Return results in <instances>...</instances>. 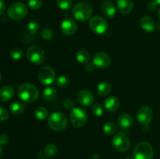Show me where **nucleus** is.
<instances>
[{"mask_svg": "<svg viewBox=\"0 0 160 159\" xmlns=\"http://www.w3.org/2000/svg\"><path fill=\"white\" fill-rule=\"evenodd\" d=\"M9 141V137L6 134L0 135V145H5Z\"/></svg>", "mask_w": 160, "mask_h": 159, "instance_id": "38", "label": "nucleus"}, {"mask_svg": "<svg viewBox=\"0 0 160 159\" xmlns=\"http://www.w3.org/2000/svg\"><path fill=\"white\" fill-rule=\"evenodd\" d=\"M110 57L105 52H98L94 56L93 64L98 68H107L110 65Z\"/></svg>", "mask_w": 160, "mask_h": 159, "instance_id": "12", "label": "nucleus"}, {"mask_svg": "<svg viewBox=\"0 0 160 159\" xmlns=\"http://www.w3.org/2000/svg\"><path fill=\"white\" fill-rule=\"evenodd\" d=\"M57 147L54 143H48L45 146V149H44V154L45 157H48V158H52L56 154H57Z\"/></svg>", "mask_w": 160, "mask_h": 159, "instance_id": "24", "label": "nucleus"}, {"mask_svg": "<svg viewBox=\"0 0 160 159\" xmlns=\"http://www.w3.org/2000/svg\"><path fill=\"white\" fill-rule=\"evenodd\" d=\"M92 113L96 117L102 116L103 113L102 107L99 104H95L92 107Z\"/></svg>", "mask_w": 160, "mask_h": 159, "instance_id": "33", "label": "nucleus"}, {"mask_svg": "<svg viewBox=\"0 0 160 159\" xmlns=\"http://www.w3.org/2000/svg\"><path fill=\"white\" fill-rule=\"evenodd\" d=\"M153 117V111L148 106H143L138 110L137 118L141 125L146 126L150 123Z\"/></svg>", "mask_w": 160, "mask_h": 159, "instance_id": "11", "label": "nucleus"}, {"mask_svg": "<svg viewBox=\"0 0 160 159\" xmlns=\"http://www.w3.org/2000/svg\"><path fill=\"white\" fill-rule=\"evenodd\" d=\"M9 114L7 109L0 106V122H5L9 118Z\"/></svg>", "mask_w": 160, "mask_h": 159, "instance_id": "34", "label": "nucleus"}, {"mask_svg": "<svg viewBox=\"0 0 160 159\" xmlns=\"http://www.w3.org/2000/svg\"><path fill=\"white\" fill-rule=\"evenodd\" d=\"M125 159H134V158H132V157H130V156H128V157H127Z\"/></svg>", "mask_w": 160, "mask_h": 159, "instance_id": "44", "label": "nucleus"}, {"mask_svg": "<svg viewBox=\"0 0 160 159\" xmlns=\"http://www.w3.org/2000/svg\"><path fill=\"white\" fill-rule=\"evenodd\" d=\"M104 106L107 112H113L118 109L119 106H120V101L116 97H109V98H106L104 101Z\"/></svg>", "mask_w": 160, "mask_h": 159, "instance_id": "18", "label": "nucleus"}, {"mask_svg": "<svg viewBox=\"0 0 160 159\" xmlns=\"http://www.w3.org/2000/svg\"><path fill=\"white\" fill-rule=\"evenodd\" d=\"M72 13L76 20L79 21H85L92 17V8L88 3L81 2L75 5Z\"/></svg>", "mask_w": 160, "mask_h": 159, "instance_id": "3", "label": "nucleus"}, {"mask_svg": "<svg viewBox=\"0 0 160 159\" xmlns=\"http://www.w3.org/2000/svg\"><path fill=\"white\" fill-rule=\"evenodd\" d=\"M155 1H156V2L158 3V4H159V5H160V0H155Z\"/></svg>", "mask_w": 160, "mask_h": 159, "instance_id": "45", "label": "nucleus"}, {"mask_svg": "<svg viewBox=\"0 0 160 159\" xmlns=\"http://www.w3.org/2000/svg\"><path fill=\"white\" fill-rule=\"evenodd\" d=\"M9 55H10L11 58L14 60H19V59H21L23 55V51L21 48H12L9 51Z\"/></svg>", "mask_w": 160, "mask_h": 159, "instance_id": "28", "label": "nucleus"}, {"mask_svg": "<svg viewBox=\"0 0 160 159\" xmlns=\"http://www.w3.org/2000/svg\"><path fill=\"white\" fill-rule=\"evenodd\" d=\"M76 59L81 63H88L91 60V55L86 50L81 49L76 53Z\"/></svg>", "mask_w": 160, "mask_h": 159, "instance_id": "22", "label": "nucleus"}, {"mask_svg": "<svg viewBox=\"0 0 160 159\" xmlns=\"http://www.w3.org/2000/svg\"><path fill=\"white\" fill-rule=\"evenodd\" d=\"M78 25L71 18H66L61 23V31L65 35L71 36L77 31Z\"/></svg>", "mask_w": 160, "mask_h": 159, "instance_id": "13", "label": "nucleus"}, {"mask_svg": "<svg viewBox=\"0 0 160 159\" xmlns=\"http://www.w3.org/2000/svg\"><path fill=\"white\" fill-rule=\"evenodd\" d=\"M28 6L33 10H37L42 7V0H29Z\"/></svg>", "mask_w": 160, "mask_h": 159, "instance_id": "32", "label": "nucleus"}, {"mask_svg": "<svg viewBox=\"0 0 160 159\" xmlns=\"http://www.w3.org/2000/svg\"><path fill=\"white\" fill-rule=\"evenodd\" d=\"M101 12L103 16L107 18H112L116 15V7L113 3L109 1H106L102 4Z\"/></svg>", "mask_w": 160, "mask_h": 159, "instance_id": "16", "label": "nucleus"}, {"mask_svg": "<svg viewBox=\"0 0 160 159\" xmlns=\"http://www.w3.org/2000/svg\"><path fill=\"white\" fill-rule=\"evenodd\" d=\"M112 90V87L110 84L107 82H102L99 84L97 87V92L101 96H106L110 93Z\"/></svg>", "mask_w": 160, "mask_h": 159, "instance_id": "23", "label": "nucleus"}, {"mask_svg": "<svg viewBox=\"0 0 160 159\" xmlns=\"http://www.w3.org/2000/svg\"><path fill=\"white\" fill-rule=\"evenodd\" d=\"M157 6H158V3L156 2V1H151L148 3V6H147V8L149 11L151 12H154L157 9Z\"/></svg>", "mask_w": 160, "mask_h": 159, "instance_id": "37", "label": "nucleus"}, {"mask_svg": "<svg viewBox=\"0 0 160 159\" xmlns=\"http://www.w3.org/2000/svg\"><path fill=\"white\" fill-rule=\"evenodd\" d=\"M89 26L93 32L98 34H102L107 31V22L104 18L98 16L92 17L89 21Z\"/></svg>", "mask_w": 160, "mask_h": 159, "instance_id": "10", "label": "nucleus"}, {"mask_svg": "<svg viewBox=\"0 0 160 159\" xmlns=\"http://www.w3.org/2000/svg\"><path fill=\"white\" fill-rule=\"evenodd\" d=\"M42 37H43V38L46 39V40H48V39L52 38L53 34H52V31L51 30L46 28V29H45L43 31H42Z\"/></svg>", "mask_w": 160, "mask_h": 159, "instance_id": "36", "label": "nucleus"}, {"mask_svg": "<svg viewBox=\"0 0 160 159\" xmlns=\"http://www.w3.org/2000/svg\"><path fill=\"white\" fill-rule=\"evenodd\" d=\"M156 27H157V29L159 30V31H160V22L159 23L157 24V26H156Z\"/></svg>", "mask_w": 160, "mask_h": 159, "instance_id": "42", "label": "nucleus"}, {"mask_svg": "<svg viewBox=\"0 0 160 159\" xmlns=\"http://www.w3.org/2000/svg\"><path fill=\"white\" fill-rule=\"evenodd\" d=\"M63 107L67 110H73L74 108V102L71 98H66L63 101Z\"/></svg>", "mask_w": 160, "mask_h": 159, "instance_id": "35", "label": "nucleus"}, {"mask_svg": "<svg viewBox=\"0 0 160 159\" xmlns=\"http://www.w3.org/2000/svg\"><path fill=\"white\" fill-rule=\"evenodd\" d=\"M1 78H2V76H1V73H0V80H1Z\"/></svg>", "mask_w": 160, "mask_h": 159, "instance_id": "46", "label": "nucleus"}, {"mask_svg": "<svg viewBox=\"0 0 160 159\" xmlns=\"http://www.w3.org/2000/svg\"><path fill=\"white\" fill-rule=\"evenodd\" d=\"M24 109L25 104L24 103L21 102V101H14L9 106V111H10V112L16 115L23 113Z\"/></svg>", "mask_w": 160, "mask_h": 159, "instance_id": "21", "label": "nucleus"}, {"mask_svg": "<svg viewBox=\"0 0 160 159\" xmlns=\"http://www.w3.org/2000/svg\"><path fill=\"white\" fill-rule=\"evenodd\" d=\"M40 159H45V158H40Z\"/></svg>", "mask_w": 160, "mask_h": 159, "instance_id": "47", "label": "nucleus"}, {"mask_svg": "<svg viewBox=\"0 0 160 159\" xmlns=\"http://www.w3.org/2000/svg\"><path fill=\"white\" fill-rule=\"evenodd\" d=\"M153 155L154 150L152 146L146 141L138 143L133 152L134 159H152Z\"/></svg>", "mask_w": 160, "mask_h": 159, "instance_id": "2", "label": "nucleus"}, {"mask_svg": "<svg viewBox=\"0 0 160 159\" xmlns=\"http://www.w3.org/2000/svg\"><path fill=\"white\" fill-rule=\"evenodd\" d=\"M28 31H30V33L32 34H34L35 33H37V31L39 29V24L37 21L35 20H31L29 22L28 26Z\"/></svg>", "mask_w": 160, "mask_h": 159, "instance_id": "31", "label": "nucleus"}, {"mask_svg": "<svg viewBox=\"0 0 160 159\" xmlns=\"http://www.w3.org/2000/svg\"><path fill=\"white\" fill-rule=\"evenodd\" d=\"M94 69H95V65L92 63H87V65H86L85 66V70L87 72H89V73H91V72H92L94 70Z\"/></svg>", "mask_w": 160, "mask_h": 159, "instance_id": "40", "label": "nucleus"}, {"mask_svg": "<svg viewBox=\"0 0 160 159\" xmlns=\"http://www.w3.org/2000/svg\"><path fill=\"white\" fill-rule=\"evenodd\" d=\"M2 154H3V151H2V147H1V145H0V159H1V157H2Z\"/></svg>", "mask_w": 160, "mask_h": 159, "instance_id": "41", "label": "nucleus"}, {"mask_svg": "<svg viewBox=\"0 0 160 159\" xmlns=\"http://www.w3.org/2000/svg\"><path fill=\"white\" fill-rule=\"evenodd\" d=\"M78 101L81 105L89 107L94 103V96L89 90H80L78 94Z\"/></svg>", "mask_w": 160, "mask_h": 159, "instance_id": "14", "label": "nucleus"}, {"mask_svg": "<svg viewBox=\"0 0 160 159\" xmlns=\"http://www.w3.org/2000/svg\"><path fill=\"white\" fill-rule=\"evenodd\" d=\"M6 3L4 2V1L2 0H0V16L2 15L5 12H6Z\"/></svg>", "mask_w": 160, "mask_h": 159, "instance_id": "39", "label": "nucleus"}, {"mask_svg": "<svg viewBox=\"0 0 160 159\" xmlns=\"http://www.w3.org/2000/svg\"><path fill=\"white\" fill-rule=\"evenodd\" d=\"M56 83L58 87H66L69 84V80L65 76H59L56 79Z\"/></svg>", "mask_w": 160, "mask_h": 159, "instance_id": "30", "label": "nucleus"}, {"mask_svg": "<svg viewBox=\"0 0 160 159\" xmlns=\"http://www.w3.org/2000/svg\"><path fill=\"white\" fill-rule=\"evenodd\" d=\"M14 96V89L11 86L6 85L0 88V101H8Z\"/></svg>", "mask_w": 160, "mask_h": 159, "instance_id": "20", "label": "nucleus"}, {"mask_svg": "<svg viewBox=\"0 0 160 159\" xmlns=\"http://www.w3.org/2000/svg\"><path fill=\"white\" fill-rule=\"evenodd\" d=\"M158 17H159V18L160 19V9H159V11H158Z\"/></svg>", "mask_w": 160, "mask_h": 159, "instance_id": "43", "label": "nucleus"}, {"mask_svg": "<svg viewBox=\"0 0 160 159\" xmlns=\"http://www.w3.org/2000/svg\"><path fill=\"white\" fill-rule=\"evenodd\" d=\"M28 13L26 6L22 2L12 3L9 7L7 14L12 20H20L24 18Z\"/></svg>", "mask_w": 160, "mask_h": 159, "instance_id": "6", "label": "nucleus"}, {"mask_svg": "<svg viewBox=\"0 0 160 159\" xmlns=\"http://www.w3.org/2000/svg\"><path fill=\"white\" fill-rule=\"evenodd\" d=\"M117 6L119 11L123 14H128L134 7L133 0H117Z\"/></svg>", "mask_w": 160, "mask_h": 159, "instance_id": "17", "label": "nucleus"}, {"mask_svg": "<svg viewBox=\"0 0 160 159\" xmlns=\"http://www.w3.org/2000/svg\"><path fill=\"white\" fill-rule=\"evenodd\" d=\"M112 147L119 152H125L131 147L130 139L125 134L119 132L113 137L112 140Z\"/></svg>", "mask_w": 160, "mask_h": 159, "instance_id": "7", "label": "nucleus"}, {"mask_svg": "<svg viewBox=\"0 0 160 159\" xmlns=\"http://www.w3.org/2000/svg\"><path fill=\"white\" fill-rule=\"evenodd\" d=\"M17 95L23 102L31 103L38 99L39 92L34 84L25 83V84H22L18 87Z\"/></svg>", "mask_w": 160, "mask_h": 159, "instance_id": "1", "label": "nucleus"}, {"mask_svg": "<svg viewBox=\"0 0 160 159\" xmlns=\"http://www.w3.org/2000/svg\"><path fill=\"white\" fill-rule=\"evenodd\" d=\"M48 123L52 130L57 132L62 131L67 126V117L60 112H54L48 118Z\"/></svg>", "mask_w": 160, "mask_h": 159, "instance_id": "4", "label": "nucleus"}, {"mask_svg": "<svg viewBox=\"0 0 160 159\" xmlns=\"http://www.w3.org/2000/svg\"><path fill=\"white\" fill-rule=\"evenodd\" d=\"M38 77L41 84L43 85H51L56 80V74L52 67L45 65L40 69L38 73Z\"/></svg>", "mask_w": 160, "mask_h": 159, "instance_id": "9", "label": "nucleus"}, {"mask_svg": "<svg viewBox=\"0 0 160 159\" xmlns=\"http://www.w3.org/2000/svg\"><path fill=\"white\" fill-rule=\"evenodd\" d=\"M28 60L35 65H41L45 60V53L41 47L33 45L28 48L26 52Z\"/></svg>", "mask_w": 160, "mask_h": 159, "instance_id": "5", "label": "nucleus"}, {"mask_svg": "<svg viewBox=\"0 0 160 159\" xmlns=\"http://www.w3.org/2000/svg\"><path fill=\"white\" fill-rule=\"evenodd\" d=\"M103 132L108 135H114L117 132V126L112 122H108L103 126Z\"/></svg>", "mask_w": 160, "mask_h": 159, "instance_id": "26", "label": "nucleus"}, {"mask_svg": "<svg viewBox=\"0 0 160 159\" xmlns=\"http://www.w3.org/2000/svg\"><path fill=\"white\" fill-rule=\"evenodd\" d=\"M56 90L53 87H48L44 90L43 98L45 101H51L56 98Z\"/></svg>", "mask_w": 160, "mask_h": 159, "instance_id": "25", "label": "nucleus"}, {"mask_svg": "<svg viewBox=\"0 0 160 159\" xmlns=\"http://www.w3.org/2000/svg\"><path fill=\"white\" fill-rule=\"evenodd\" d=\"M48 112L45 107H38L34 112V116L39 120H44L48 117Z\"/></svg>", "mask_w": 160, "mask_h": 159, "instance_id": "27", "label": "nucleus"}, {"mask_svg": "<svg viewBox=\"0 0 160 159\" xmlns=\"http://www.w3.org/2000/svg\"><path fill=\"white\" fill-rule=\"evenodd\" d=\"M57 4L61 9L67 10L72 6L71 0H57Z\"/></svg>", "mask_w": 160, "mask_h": 159, "instance_id": "29", "label": "nucleus"}, {"mask_svg": "<svg viewBox=\"0 0 160 159\" xmlns=\"http://www.w3.org/2000/svg\"><path fill=\"white\" fill-rule=\"evenodd\" d=\"M118 126L122 129H128L132 126L134 118L130 114H123L117 119Z\"/></svg>", "mask_w": 160, "mask_h": 159, "instance_id": "15", "label": "nucleus"}, {"mask_svg": "<svg viewBox=\"0 0 160 159\" xmlns=\"http://www.w3.org/2000/svg\"><path fill=\"white\" fill-rule=\"evenodd\" d=\"M88 115L81 108H74L70 113V122L75 127H81L87 123Z\"/></svg>", "mask_w": 160, "mask_h": 159, "instance_id": "8", "label": "nucleus"}, {"mask_svg": "<svg viewBox=\"0 0 160 159\" xmlns=\"http://www.w3.org/2000/svg\"><path fill=\"white\" fill-rule=\"evenodd\" d=\"M140 25L144 31L147 32H152L156 29V25L151 17L148 16H144L140 20Z\"/></svg>", "mask_w": 160, "mask_h": 159, "instance_id": "19", "label": "nucleus"}]
</instances>
